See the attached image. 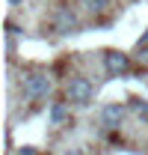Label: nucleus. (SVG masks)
I'll use <instances>...</instances> for the list:
<instances>
[{
	"instance_id": "10",
	"label": "nucleus",
	"mask_w": 148,
	"mask_h": 155,
	"mask_svg": "<svg viewBox=\"0 0 148 155\" xmlns=\"http://www.w3.org/2000/svg\"><path fill=\"white\" fill-rule=\"evenodd\" d=\"M142 42H148V33H145V36H142V39H139V45H142Z\"/></svg>"
},
{
	"instance_id": "6",
	"label": "nucleus",
	"mask_w": 148,
	"mask_h": 155,
	"mask_svg": "<svg viewBox=\"0 0 148 155\" xmlns=\"http://www.w3.org/2000/svg\"><path fill=\"white\" fill-rule=\"evenodd\" d=\"M80 6H83V12H89V15H101L107 6H110V0H77Z\"/></svg>"
},
{
	"instance_id": "11",
	"label": "nucleus",
	"mask_w": 148,
	"mask_h": 155,
	"mask_svg": "<svg viewBox=\"0 0 148 155\" xmlns=\"http://www.w3.org/2000/svg\"><path fill=\"white\" fill-rule=\"evenodd\" d=\"M12 3H21V0H12Z\"/></svg>"
},
{
	"instance_id": "1",
	"label": "nucleus",
	"mask_w": 148,
	"mask_h": 155,
	"mask_svg": "<svg viewBox=\"0 0 148 155\" xmlns=\"http://www.w3.org/2000/svg\"><path fill=\"white\" fill-rule=\"evenodd\" d=\"M65 98L71 101V104H77V107H86L89 101L95 98V87L89 78H71L68 84H65Z\"/></svg>"
},
{
	"instance_id": "3",
	"label": "nucleus",
	"mask_w": 148,
	"mask_h": 155,
	"mask_svg": "<svg viewBox=\"0 0 148 155\" xmlns=\"http://www.w3.org/2000/svg\"><path fill=\"white\" fill-rule=\"evenodd\" d=\"M104 69H107V75L110 78H125L130 72V57L125 51H104Z\"/></svg>"
},
{
	"instance_id": "2",
	"label": "nucleus",
	"mask_w": 148,
	"mask_h": 155,
	"mask_svg": "<svg viewBox=\"0 0 148 155\" xmlns=\"http://www.w3.org/2000/svg\"><path fill=\"white\" fill-rule=\"evenodd\" d=\"M21 87H24V96L27 98H48V93H51V78L42 75V72H33V75H24Z\"/></svg>"
},
{
	"instance_id": "9",
	"label": "nucleus",
	"mask_w": 148,
	"mask_h": 155,
	"mask_svg": "<svg viewBox=\"0 0 148 155\" xmlns=\"http://www.w3.org/2000/svg\"><path fill=\"white\" fill-rule=\"evenodd\" d=\"M18 155H36V149H33V146H24V149H21Z\"/></svg>"
},
{
	"instance_id": "8",
	"label": "nucleus",
	"mask_w": 148,
	"mask_h": 155,
	"mask_svg": "<svg viewBox=\"0 0 148 155\" xmlns=\"http://www.w3.org/2000/svg\"><path fill=\"white\" fill-rule=\"evenodd\" d=\"M130 110L139 116L142 122H148V98H130Z\"/></svg>"
},
{
	"instance_id": "5",
	"label": "nucleus",
	"mask_w": 148,
	"mask_h": 155,
	"mask_svg": "<svg viewBox=\"0 0 148 155\" xmlns=\"http://www.w3.org/2000/svg\"><path fill=\"white\" fill-rule=\"evenodd\" d=\"M54 27L59 30V33H74V27H77V18H74L71 9H59L54 18Z\"/></svg>"
},
{
	"instance_id": "7",
	"label": "nucleus",
	"mask_w": 148,
	"mask_h": 155,
	"mask_svg": "<svg viewBox=\"0 0 148 155\" xmlns=\"http://www.w3.org/2000/svg\"><path fill=\"white\" fill-rule=\"evenodd\" d=\"M65 116H68V104H65V101H54V104H51V122L59 125Z\"/></svg>"
},
{
	"instance_id": "4",
	"label": "nucleus",
	"mask_w": 148,
	"mask_h": 155,
	"mask_svg": "<svg viewBox=\"0 0 148 155\" xmlns=\"http://www.w3.org/2000/svg\"><path fill=\"white\" fill-rule=\"evenodd\" d=\"M122 116H125V107H122V104H107V107L101 110V122H104L107 128H119V125H122Z\"/></svg>"
}]
</instances>
